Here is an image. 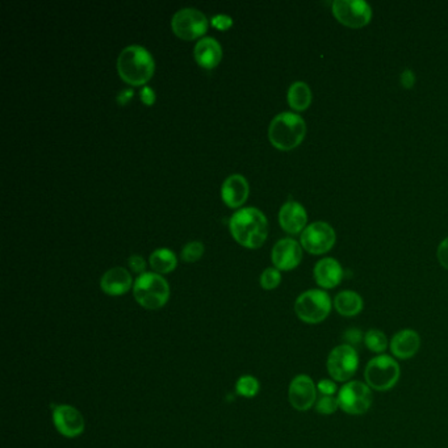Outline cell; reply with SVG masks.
Listing matches in <instances>:
<instances>
[{
	"mask_svg": "<svg viewBox=\"0 0 448 448\" xmlns=\"http://www.w3.org/2000/svg\"><path fill=\"white\" fill-rule=\"evenodd\" d=\"M229 228L237 242L247 249L261 247L269 234V222L266 216L253 206L237 211L230 217Z\"/></svg>",
	"mask_w": 448,
	"mask_h": 448,
	"instance_id": "1",
	"label": "cell"
},
{
	"mask_svg": "<svg viewBox=\"0 0 448 448\" xmlns=\"http://www.w3.org/2000/svg\"><path fill=\"white\" fill-rule=\"evenodd\" d=\"M154 58L149 50L139 45H131L121 50L117 58V71L122 81L131 86H142L154 74Z\"/></svg>",
	"mask_w": 448,
	"mask_h": 448,
	"instance_id": "2",
	"label": "cell"
},
{
	"mask_svg": "<svg viewBox=\"0 0 448 448\" xmlns=\"http://www.w3.org/2000/svg\"><path fill=\"white\" fill-rule=\"evenodd\" d=\"M307 134V124L302 116L283 112L272 119L269 126V142L279 150L288 151L302 144Z\"/></svg>",
	"mask_w": 448,
	"mask_h": 448,
	"instance_id": "3",
	"label": "cell"
},
{
	"mask_svg": "<svg viewBox=\"0 0 448 448\" xmlns=\"http://www.w3.org/2000/svg\"><path fill=\"white\" fill-rule=\"evenodd\" d=\"M133 296L145 309H161L170 299V285L162 275L145 272L136 279Z\"/></svg>",
	"mask_w": 448,
	"mask_h": 448,
	"instance_id": "4",
	"label": "cell"
},
{
	"mask_svg": "<svg viewBox=\"0 0 448 448\" xmlns=\"http://www.w3.org/2000/svg\"><path fill=\"white\" fill-rule=\"evenodd\" d=\"M332 312V299L322 289H309L300 294L294 302V313L308 325L324 322Z\"/></svg>",
	"mask_w": 448,
	"mask_h": 448,
	"instance_id": "5",
	"label": "cell"
},
{
	"mask_svg": "<svg viewBox=\"0 0 448 448\" xmlns=\"http://www.w3.org/2000/svg\"><path fill=\"white\" fill-rule=\"evenodd\" d=\"M401 369L399 363L389 355H377L367 363L364 369L366 384L374 391L385 392L399 383Z\"/></svg>",
	"mask_w": 448,
	"mask_h": 448,
	"instance_id": "6",
	"label": "cell"
},
{
	"mask_svg": "<svg viewBox=\"0 0 448 448\" xmlns=\"http://www.w3.org/2000/svg\"><path fill=\"white\" fill-rule=\"evenodd\" d=\"M326 368L335 383H349L359 368V355L354 346L343 343L330 351Z\"/></svg>",
	"mask_w": 448,
	"mask_h": 448,
	"instance_id": "7",
	"label": "cell"
},
{
	"mask_svg": "<svg viewBox=\"0 0 448 448\" xmlns=\"http://www.w3.org/2000/svg\"><path fill=\"white\" fill-rule=\"evenodd\" d=\"M339 409L350 416H362L372 405V389L362 382H349L342 385L337 394Z\"/></svg>",
	"mask_w": 448,
	"mask_h": 448,
	"instance_id": "8",
	"label": "cell"
},
{
	"mask_svg": "<svg viewBox=\"0 0 448 448\" xmlns=\"http://www.w3.org/2000/svg\"><path fill=\"white\" fill-rule=\"evenodd\" d=\"M335 19L349 28H363L372 19V9L364 0H335L332 4Z\"/></svg>",
	"mask_w": 448,
	"mask_h": 448,
	"instance_id": "9",
	"label": "cell"
},
{
	"mask_svg": "<svg viewBox=\"0 0 448 448\" xmlns=\"http://www.w3.org/2000/svg\"><path fill=\"white\" fill-rule=\"evenodd\" d=\"M208 19L201 11L195 9H179L172 16L171 26L174 33L181 40H196L205 34L208 29Z\"/></svg>",
	"mask_w": 448,
	"mask_h": 448,
	"instance_id": "10",
	"label": "cell"
},
{
	"mask_svg": "<svg viewBox=\"0 0 448 448\" xmlns=\"http://www.w3.org/2000/svg\"><path fill=\"white\" fill-rule=\"evenodd\" d=\"M334 229L324 221H316L304 229L302 233V246L309 254L321 255L330 252L334 247Z\"/></svg>",
	"mask_w": 448,
	"mask_h": 448,
	"instance_id": "11",
	"label": "cell"
},
{
	"mask_svg": "<svg viewBox=\"0 0 448 448\" xmlns=\"http://www.w3.org/2000/svg\"><path fill=\"white\" fill-rule=\"evenodd\" d=\"M317 384L308 375H297L289 384L288 399L294 409L307 412L317 402Z\"/></svg>",
	"mask_w": 448,
	"mask_h": 448,
	"instance_id": "12",
	"label": "cell"
},
{
	"mask_svg": "<svg viewBox=\"0 0 448 448\" xmlns=\"http://www.w3.org/2000/svg\"><path fill=\"white\" fill-rule=\"evenodd\" d=\"M53 424L61 435L70 439L78 438L86 427L81 412L76 407L66 404L53 407Z\"/></svg>",
	"mask_w": 448,
	"mask_h": 448,
	"instance_id": "13",
	"label": "cell"
},
{
	"mask_svg": "<svg viewBox=\"0 0 448 448\" xmlns=\"http://www.w3.org/2000/svg\"><path fill=\"white\" fill-rule=\"evenodd\" d=\"M271 259L279 271H291L296 269L302 259V249L294 238H283L272 247Z\"/></svg>",
	"mask_w": 448,
	"mask_h": 448,
	"instance_id": "14",
	"label": "cell"
},
{
	"mask_svg": "<svg viewBox=\"0 0 448 448\" xmlns=\"http://www.w3.org/2000/svg\"><path fill=\"white\" fill-rule=\"evenodd\" d=\"M421 347V337L413 329L399 330L389 342L392 355L399 360L413 358Z\"/></svg>",
	"mask_w": 448,
	"mask_h": 448,
	"instance_id": "15",
	"label": "cell"
},
{
	"mask_svg": "<svg viewBox=\"0 0 448 448\" xmlns=\"http://www.w3.org/2000/svg\"><path fill=\"white\" fill-rule=\"evenodd\" d=\"M308 214L302 204L287 201L279 211V224L289 234H299L307 228Z\"/></svg>",
	"mask_w": 448,
	"mask_h": 448,
	"instance_id": "16",
	"label": "cell"
},
{
	"mask_svg": "<svg viewBox=\"0 0 448 448\" xmlns=\"http://www.w3.org/2000/svg\"><path fill=\"white\" fill-rule=\"evenodd\" d=\"M249 183L242 175L234 174L224 180L221 187V197L230 208H238L247 200Z\"/></svg>",
	"mask_w": 448,
	"mask_h": 448,
	"instance_id": "17",
	"label": "cell"
},
{
	"mask_svg": "<svg viewBox=\"0 0 448 448\" xmlns=\"http://www.w3.org/2000/svg\"><path fill=\"white\" fill-rule=\"evenodd\" d=\"M131 274L124 267L108 269L100 280L101 291L109 296H122L133 287Z\"/></svg>",
	"mask_w": 448,
	"mask_h": 448,
	"instance_id": "18",
	"label": "cell"
},
{
	"mask_svg": "<svg viewBox=\"0 0 448 448\" xmlns=\"http://www.w3.org/2000/svg\"><path fill=\"white\" fill-rule=\"evenodd\" d=\"M314 280L321 288L332 289L342 282L343 269L334 258H324L314 266Z\"/></svg>",
	"mask_w": 448,
	"mask_h": 448,
	"instance_id": "19",
	"label": "cell"
},
{
	"mask_svg": "<svg viewBox=\"0 0 448 448\" xmlns=\"http://www.w3.org/2000/svg\"><path fill=\"white\" fill-rule=\"evenodd\" d=\"M194 56H195L197 65L209 70V69H214L220 64L222 49L216 39L204 37L196 44Z\"/></svg>",
	"mask_w": 448,
	"mask_h": 448,
	"instance_id": "20",
	"label": "cell"
},
{
	"mask_svg": "<svg viewBox=\"0 0 448 448\" xmlns=\"http://www.w3.org/2000/svg\"><path fill=\"white\" fill-rule=\"evenodd\" d=\"M335 310L343 317H354L358 316L363 310L364 302L360 294L354 291H342L337 294L333 302Z\"/></svg>",
	"mask_w": 448,
	"mask_h": 448,
	"instance_id": "21",
	"label": "cell"
},
{
	"mask_svg": "<svg viewBox=\"0 0 448 448\" xmlns=\"http://www.w3.org/2000/svg\"><path fill=\"white\" fill-rule=\"evenodd\" d=\"M288 104L294 111H305L312 104V90L305 81H294L288 90Z\"/></svg>",
	"mask_w": 448,
	"mask_h": 448,
	"instance_id": "22",
	"label": "cell"
},
{
	"mask_svg": "<svg viewBox=\"0 0 448 448\" xmlns=\"http://www.w3.org/2000/svg\"><path fill=\"white\" fill-rule=\"evenodd\" d=\"M176 255L170 249H158L150 255V266L155 274H169L176 267Z\"/></svg>",
	"mask_w": 448,
	"mask_h": 448,
	"instance_id": "23",
	"label": "cell"
},
{
	"mask_svg": "<svg viewBox=\"0 0 448 448\" xmlns=\"http://www.w3.org/2000/svg\"><path fill=\"white\" fill-rule=\"evenodd\" d=\"M363 341L366 344L367 349L372 352H375L377 355H382L384 351L388 349L389 342L387 339V335L384 334L382 330H377V329H371L368 330L364 337H363Z\"/></svg>",
	"mask_w": 448,
	"mask_h": 448,
	"instance_id": "24",
	"label": "cell"
},
{
	"mask_svg": "<svg viewBox=\"0 0 448 448\" xmlns=\"http://www.w3.org/2000/svg\"><path fill=\"white\" fill-rule=\"evenodd\" d=\"M261 391V384L254 376L246 375L237 380V394L244 399H253Z\"/></svg>",
	"mask_w": 448,
	"mask_h": 448,
	"instance_id": "25",
	"label": "cell"
},
{
	"mask_svg": "<svg viewBox=\"0 0 448 448\" xmlns=\"http://www.w3.org/2000/svg\"><path fill=\"white\" fill-rule=\"evenodd\" d=\"M259 282H261V287L263 289H266V291L275 289L282 283V274L279 269L269 267V269H266L262 272Z\"/></svg>",
	"mask_w": 448,
	"mask_h": 448,
	"instance_id": "26",
	"label": "cell"
},
{
	"mask_svg": "<svg viewBox=\"0 0 448 448\" xmlns=\"http://www.w3.org/2000/svg\"><path fill=\"white\" fill-rule=\"evenodd\" d=\"M314 407L319 414L330 416L339 409V404H338L337 396H321V399H317Z\"/></svg>",
	"mask_w": 448,
	"mask_h": 448,
	"instance_id": "27",
	"label": "cell"
},
{
	"mask_svg": "<svg viewBox=\"0 0 448 448\" xmlns=\"http://www.w3.org/2000/svg\"><path fill=\"white\" fill-rule=\"evenodd\" d=\"M204 254V244L199 241H192L186 244L181 250V259L187 263L199 261Z\"/></svg>",
	"mask_w": 448,
	"mask_h": 448,
	"instance_id": "28",
	"label": "cell"
},
{
	"mask_svg": "<svg viewBox=\"0 0 448 448\" xmlns=\"http://www.w3.org/2000/svg\"><path fill=\"white\" fill-rule=\"evenodd\" d=\"M317 391L321 396H335L338 393V387L333 379H322L317 383Z\"/></svg>",
	"mask_w": 448,
	"mask_h": 448,
	"instance_id": "29",
	"label": "cell"
},
{
	"mask_svg": "<svg viewBox=\"0 0 448 448\" xmlns=\"http://www.w3.org/2000/svg\"><path fill=\"white\" fill-rule=\"evenodd\" d=\"M128 264H129V267H131L133 272L139 274V275L145 274L146 262H145V259H144L142 257H139V255H131V258L128 259Z\"/></svg>",
	"mask_w": 448,
	"mask_h": 448,
	"instance_id": "30",
	"label": "cell"
},
{
	"mask_svg": "<svg viewBox=\"0 0 448 448\" xmlns=\"http://www.w3.org/2000/svg\"><path fill=\"white\" fill-rule=\"evenodd\" d=\"M211 24L220 31H227L233 25V19L228 15H216L211 19Z\"/></svg>",
	"mask_w": 448,
	"mask_h": 448,
	"instance_id": "31",
	"label": "cell"
},
{
	"mask_svg": "<svg viewBox=\"0 0 448 448\" xmlns=\"http://www.w3.org/2000/svg\"><path fill=\"white\" fill-rule=\"evenodd\" d=\"M437 257H438V261L442 264V267L448 269V238L440 242L439 246H438Z\"/></svg>",
	"mask_w": 448,
	"mask_h": 448,
	"instance_id": "32",
	"label": "cell"
},
{
	"mask_svg": "<svg viewBox=\"0 0 448 448\" xmlns=\"http://www.w3.org/2000/svg\"><path fill=\"white\" fill-rule=\"evenodd\" d=\"M139 96H141V100H142L144 104H146V106H153L154 104L155 92L153 91V89L145 86L139 92Z\"/></svg>",
	"mask_w": 448,
	"mask_h": 448,
	"instance_id": "33",
	"label": "cell"
},
{
	"mask_svg": "<svg viewBox=\"0 0 448 448\" xmlns=\"http://www.w3.org/2000/svg\"><path fill=\"white\" fill-rule=\"evenodd\" d=\"M362 333H360V330L358 329H349L347 332H346V334H344V339H346V342L347 344H357V343L360 342V339H362Z\"/></svg>",
	"mask_w": 448,
	"mask_h": 448,
	"instance_id": "34",
	"label": "cell"
},
{
	"mask_svg": "<svg viewBox=\"0 0 448 448\" xmlns=\"http://www.w3.org/2000/svg\"><path fill=\"white\" fill-rule=\"evenodd\" d=\"M416 83V76L412 70H405L404 73L401 74V84L405 87V89H412Z\"/></svg>",
	"mask_w": 448,
	"mask_h": 448,
	"instance_id": "35",
	"label": "cell"
},
{
	"mask_svg": "<svg viewBox=\"0 0 448 448\" xmlns=\"http://www.w3.org/2000/svg\"><path fill=\"white\" fill-rule=\"evenodd\" d=\"M131 95H133V91L124 90L121 94L117 96V100H119L120 104H125V103H128V100L131 98Z\"/></svg>",
	"mask_w": 448,
	"mask_h": 448,
	"instance_id": "36",
	"label": "cell"
}]
</instances>
